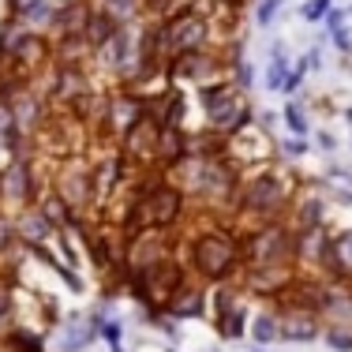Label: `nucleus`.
<instances>
[{
	"instance_id": "f8f14e48",
	"label": "nucleus",
	"mask_w": 352,
	"mask_h": 352,
	"mask_svg": "<svg viewBox=\"0 0 352 352\" xmlns=\"http://www.w3.org/2000/svg\"><path fill=\"white\" fill-rule=\"evenodd\" d=\"M8 102H12V113H15V128H19V135H38V128L45 124V98L38 94L30 82H23V87H15L12 94H8Z\"/></svg>"
},
{
	"instance_id": "c9c22d12",
	"label": "nucleus",
	"mask_w": 352,
	"mask_h": 352,
	"mask_svg": "<svg viewBox=\"0 0 352 352\" xmlns=\"http://www.w3.org/2000/svg\"><path fill=\"white\" fill-rule=\"evenodd\" d=\"M232 82H236L240 90H248L251 82H255V75H251V64H248V60H232Z\"/></svg>"
},
{
	"instance_id": "58836bf2",
	"label": "nucleus",
	"mask_w": 352,
	"mask_h": 352,
	"mask_svg": "<svg viewBox=\"0 0 352 352\" xmlns=\"http://www.w3.org/2000/svg\"><path fill=\"white\" fill-rule=\"evenodd\" d=\"M345 27V8H330V12H326V30H341Z\"/></svg>"
},
{
	"instance_id": "dca6fc26",
	"label": "nucleus",
	"mask_w": 352,
	"mask_h": 352,
	"mask_svg": "<svg viewBox=\"0 0 352 352\" xmlns=\"http://www.w3.org/2000/svg\"><path fill=\"white\" fill-rule=\"evenodd\" d=\"M173 79H214L221 72V56H214L210 49H195V53H180L173 60H165Z\"/></svg>"
},
{
	"instance_id": "2f4dec72",
	"label": "nucleus",
	"mask_w": 352,
	"mask_h": 352,
	"mask_svg": "<svg viewBox=\"0 0 352 352\" xmlns=\"http://www.w3.org/2000/svg\"><path fill=\"white\" fill-rule=\"evenodd\" d=\"M102 8H105L109 15H116V19L131 23V15L142 8V0H102Z\"/></svg>"
},
{
	"instance_id": "4468645a",
	"label": "nucleus",
	"mask_w": 352,
	"mask_h": 352,
	"mask_svg": "<svg viewBox=\"0 0 352 352\" xmlns=\"http://www.w3.org/2000/svg\"><path fill=\"white\" fill-rule=\"evenodd\" d=\"M281 341H296V345H311L315 338H322V318L311 307H292L281 304Z\"/></svg>"
},
{
	"instance_id": "4c0bfd02",
	"label": "nucleus",
	"mask_w": 352,
	"mask_h": 352,
	"mask_svg": "<svg viewBox=\"0 0 352 352\" xmlns=\"http://www.w3.org/2000/svg\"><path fill=\"white\" fill-rule=\"evenodd\" d=\"M285 157H304L307 154V142H304V135H292V139H285Z\"/></svg>"
},
{
	"instance_id": "1a4fd4ad",
	"label": "nucleus",
	"mask_w": 352,
	"mask_h": 352,
	"mask_svg": "<svg viewBox=\"0 0 352 352\" xmlns=\"http://www.w3.org/2000/svg\"><path fill=\"white\" fill-rule=\"evenodd\" d=\"M157 131H162V124L154 120V116H142L135 120L128 131L120 135V154L128 157L131 165H150L157 162Z\"/></svg>"
},
{
	"instance_id": "412c9836",
	"label": "nucleus",
	"mask_w": 352,
	"mask_h": 352,
	"mask_svg": "<svg viewBox=\"0 0 352 352\" xmlns=\"http://www.w3.org/2000/svg\"><path fill=\"white\" fill-rule=\"evenodd\" d=\"M184 154H188V135L180 131V124H162V131H157V165L173 169Z\"/></svg>"
},
{
	"instance_id": "bb28decb",
	"label": "nucleus",
	"mask_w": 352,
	"mask_h": 352,
	"mask_svg": "<svg viewBox=\"0 0 352 352\" xmlns=\"http://www.w3.org/2000/svg\"><path fill=\"white\" fill-rule=\"evenodd\" d=\"M281 116H285V124H289V131H292V135H307V131H311V120H307V109H304V102H285Z\"/></svg>"
},
{
	"instance_id": "f03ea898",
	"label": "nucleus",
	"mask_w": 352,
	"mask_h": 352,
	"mask_svg": "<svg viewBox=\"0 0 352 352\" xmlns=\"http://www.w3.org/2000/svg\"><path fill=\"white\" fill-rule=\"evenodd\" d=\"M199 102H203V113H206V120H210V128L217 131V135H236V131L251 128V120H255L244 90H240L236 82H229V79L203 82Z\"/></svg>"
},
{
	"instance_id": "a211bd4d",
	"label": "nucleus",
	"mask_w": 352,
	"mask_h": 352,
	"mask_svg": "<svg viewBox=\"0 0 352 352\" xmlns=\"http://www.w3.org/2000/svg\"><path fill=\"white\" fill-rule=\"evenodd\" d=\"M56 4L60 0H19L15 8H8V15H15L23 27L38 30V34H49L53 19H56Z\"/></svg>"
},
{
	"instance_id": "e433bc0d",
	"label": "nucleus",
	"mask_w": 352,
	"mask_h": 352,
	"mask_svg": "<svg viewBox=\"0 0 352 352\" xmlns=\"http://www.w3.org/2000/svg\"><path fill=\"white\" fill-rule=\"evenodd\" d=\"M8 322H12V296L8 289H0V338L8 333Z\"/></svg>"
},
{
	"instance_id": "2eb2a0df",
	"label": "nucleus",
	"mask_w": 352,
	"mask_h": 352,
	"mask_svg": "<svg viewBox=\"0 0 352 352\" xmlns=\"http://www.w3.org/2000/svg\"><path fill=\"white\" fill-rule=\"evenodd\" d=\"M56 191L64 195V203L72 206V210H87V206H94V184H90V169L87 165H64L60 176H56Z\"/></svg>"
},
{
	"instance_id": "c756f323",
	"label": "nucleus",
	"mask_w": 352,
	"mask_h": 352,
	"mask_svg": "<svg viewBox=\"0 0 352 352\" xmlns=\"http://www.w3.org/2000/svg\"><path fill=\"white\" fill-rule=\"evenodd\" d=\"M322 341L333 352H352V330L349 326H322Z\"/></svg>"
},
{
	"instance_id": "39448f33",
	"label": "nucleus",
	"mask_w": 352,
	"mask_h": 352,
	"mask_svg": "<svg viewBox=\"0 0 352 352\" xmlns=\"http://www.w3.org/2000/svg\"><path fill=\"white\" fill-rule=\"evenodd\" d=\"M289 203H292L289 184H285L281 176H274V173H263L251 184H244V188H240V199H236L240 210L263 217V221H278V217L289 210Z\"/></svg>"
},
{
	"instance_id": "a18cd8bd",
	"label": "nucleus",
	"mask_w": 352,
	"mask_h": 352,
	"mask_svg": "<svg viewBox=\"0 0 352 352\" xmlns=\"http://www.w3.org/2000/svg\"><path fill=\"white\" fill-rule=\"evenodd\" d=\"M169 352H176V349H169Z\"/></svg>"
},
{
	"instance_id": "a878e982",
	"label": "nucleus",
	"mask_w": 352,
	"mask_h": 352,
	"mask_svg": "<svg viewBox=\"0 0 352 352\" xmlns=\"http://www.w3.org/2000/svg\"><path fill=\"white\" fill-rule=\"evenodd\" d=\"M322 217H326L322 199H304V203H296V229H315V225H322Z\"/></svg>"
},
{
	"instance_id": "c03bdc74",
	"label": "nucleus",
	"mask_w": 352,
	"mask_h": 352,
	"mask_svg": "<svg viewBox=\"0 0 352 352\" xmlns=\"http://www.w3.org/2000/svg\"><path fill=\"white\" fill-rule=\"evenodd\" d=\"M345 12H352V4H349V8H345Z\"/></svg>"
},
{
	"instance_id": "37998d69",
	"label": "nucleus",
	"mask_w": 352,
	"mask_h": 352,
	"mask_svg": "<svg viewBox=\"0 0 352 352\" xmlns=\"http://www.w3.org/2000/svg\"><path fill=\"white\" fill-rule=\"evenodd\" d=\"M15 4H19V0H8V8H15Z\"/></svg>"
},
{
	"instance_id": "cd10ccee",
	"label": "nucleus",
	"mask_w": 352,
	"mask_h": 352,
	"mask_svg": "<svg viewBox=\"0 0 352 352\" xmlns=\"http://www.w3.org/2000/svg\"><path fill=\"white\" fill-rule=\"evenodd\" d=\"M4 349L8 352H45L38 333H27V330H8L4 333Z\"/></svg>"
},
{
	"instance_id": "ddd939ff",
	"label": "nucleus",
	"mask_w": 352,
	"mask_h": 352,
	"mask_svg": "<svg viewBox=\"0 0 352 352\" xmlns=\"http://www.w3.org/2000/svg\"><path fill=\"white\" fill-rule=\"evenodd\" d=\"M296 281V263H270V266H248L244 270V285L258 296L278 300L289 285Z\"/></svg>"
},
{
	"instance_id": "0eeeda50",
	"label": "nucleus",
	"mask_w": 352,
	"mask_h": 352,
	"mask_svg": "<svg viewBox=\"0 0 352 352\" xmlns=\"http://www.w3.org/2000/svg\"><path fill=\"white\" fill-rule=\"evenodd\" d=\"M142 116H146V98H139L135 90L128 87V90H120V94L105 98L102 116H98V128H102L109 139H120L131 124L142 120Z\"/></svg>"
},
{
	"instance_id": "f257e3e1",
	"label": "nucleus",
	"mask_w": 352,
	"mask_h": 352,
	"mask_svg": "<svg viewBox=\"0 0 352 352\" xmlns=\"http://www.w3.org/2000/svg\"><path fill=\"white\" fill-rule=\"evenodd\" d=\"M188 255H191V270L203 281H225V278H232V270L244 266V248L225 229L195 232V240L188 244Z\"/></svg>"
},
{
	"instance_id": "5701e85b",
	"label": "nucleus",
	"mask_w": 352,
	"mask_h": 352,
	"mask_svg": "<svg viewBox=\"0 0 352 352\" xmlns=\"http://www.w3.org/2000/svg\"><path fill=\"white\" fill-rule=\"evenodd\" d=\"M251 341L255 345H274V341H281V318L278 311H258L255 322H251Z\"/></svg>"
},
{
	"instance_id": "7ed1b4c3",
	"label": "nucleus",
	"mask_w": 352,
	"mask_h": 352,
	"mask_svg": "<svg viewBox=\"0 0 352 352\" xmlns=\"http://www.w3.org/2000/svg\"><path fill=\"white\" fill-rule=\"evenodd\" d=\"M214 38V19L199 8H180L176 15L157 23V49L165 60L180 53H195V49H210Z\"/></svg>"
},
{
	"instance_id": "6e6552de",
	"label": "nucleus",
	"mask_w": 352,
	"mask_h": 352,
	"mask_svg": "<svg viewBox=\"0 0 352 352\" xmlns=\"http://www.w3.org/2000/svg\"><path fill=\"white\" fill-rule=\"evenodd\" d=\"M0 203H15V206H34L38 203L34 162H30V157L12 154V162L0 169Z\"/></svg>"
},
{
	"instance_id": "79ce46f5",
	"label": "nucleus",
	"mask_w": 352,
	"mask_h": 352,
	"mask_svg": "<svg viewBox=\"0 0 352 352\" xmlns=\"http://www.w3.org/2000/svg\"><path fill=\"white\" fill-rule=\"evenodd\" d=\"M338 203H345V206H352V188H341V191H338Z\"/></svg>"
},
{
	"instance_id": "ea45409f",
	"label": "nucleus",
	"mask_w": 352,
	"mask_h": 352,
	"mask_svg": "<svg viewBox=\"0 0 352 352\" xmlns=\"http://www.w3.org/2000/svg\"><path fill=\"white\" fill-rule=\"evenodd\" d=\"M330 176H338V180L352 184V169H349V165H330Z\"/></svg>"
},
{
	"instance_id": "20e7f679",
	"label": "nucleus",
	"mask_w": 352,
	"mask_h": 352,
	"mask_svg": "<svg viewBox=\"0 0 352 352\" xmlns=\"http://www.w3.org/2000/svg\"><path fill=\"white\" fill-rule=\"evenodd\" d=\"M173 240H169V229H150V225H142V229L128 232V240H124V258H120V270L128 281H139L142 274H150L157 263H165V258H173Z\"/></svg>"
},
{
	"instance_id": "4be33fe9",
	"label": "nucleus",
	"mask_w": 352,
	"mask_h": 352,
	"mask_svg": "<svg viewBox=\"0 0 352 352\" xmlns=\"http://www.w3.org/2000/svg\"><path fill=\"white\" fill-rule=\"evenodd\" d=\"M38 210L45 214V221L53 225V229H72V221H75V210L64 203L60 191H45V195H38Z\"/></svg>"
},
{
	"instance_id": "9d476101",
	"label": "nucleus",
	"mask_w": 352,
	"mask_h": 352,
	"mask_svg": "<svg viewBox=\"0 0 352 352\" xmlns=\"http://www.w3.org/2000/svg\"><path fill=\"white\" fill-rule=\"evenodd\" d=\"M124 173H128V157L124 154H105L90 165V184H94V206L98 210H105L116 199V191H120V184H124Z\"/></svg>"
},
{
	"instance_id": "423d86ee",
	"label": "nucleus",
	"mask_w": 352,
	"mask_h": 352,
	"mask_svg": "<svg viewBox=\"0 0 352 352\" xmlns=\"http://www.w3.org/2000/svg\"><path fill=\"white\" fill-rule=\"evenodd\" d=\"M240 248H244V266L296 263V240L278 221H263V229H255L248 240H240Z\"/></svg>"
},
{
	"instance_id": "f3484780",
	"label": "nucleus",
	"mask_w": 352,
	"mask_h": 352,
	"mask_svg": "<svg viewBox=\"0 0 352 352\" xmlns=\"http://www.w3.org/2000/svg\"><path fill=\"white\" fill-rule=\"evenodd\" d=\"M292 240H296V263L318 266V270H322L326 255H330V248H333V236L326 232V225H315V229H296V232H292Z\"/></svg>"
},
{
	"instance_id": "6ab92c4d",
	"label": "nucleus",
	"mask_w": 352,
	"mask_h": 352,
	"mask_svg": "<svg viewBox=\"0 0 352 352\" xmlns=\"http://www.w3.org/2000/svg\"><path fill=\"white\" fill-rule=\"evenodd\" d=\"M53 225L45 221V214L38 210V203L34 206H27L19 217H15V236L19 240H27V248H34V244H45L49 236H53Z\"/></svg>"
},
{
	"instance_id": "473e14b6",
	"label": "nucleus",
	"mask_w": 352,
	"mask_h": 352,
	"mask_svg": "<svg viewBox=\"0 0 352 352\" xmlns=\"http://www.w3.org/2000/svg\"><path fill=\"white\" fill-rule=\"evenodd\" d=\"M281 4H285V0H258V4H255V23H258V27H270V23L281 15Z\"/></svg>"
},
{
	"instance_id": "c85d7f7f",
	"label": "nucleus",
	"mask_w": 352,
	"mask_h": 352,
	"mask_svg": "<svg viewBox=\"0 0 352 352\" xmlns=\"http://www.w3.org/2000/svg\"><path fill=\"white\" fill-rule=\"evenodd\" d=\"M94 333H102L94 322H90V326L87 322H72V333H68V341H64L60 352H82L90 341H94Z\"/></svg>"
},
{
	"instance_id": "72a5a7b5",
	"label": "nucleus",
	"mask_w": 352,
	"mask_h": 352,
	"mask_svg": "<svg viewBox=\"0 0 352 352\" xmlns=\"http://www.w3.org/2000/svg\"><path fill=\"white\" fill-rule=\"evenodd\" d=\"M330 8H333V0H307V4L300 8V15H304L307 23H322Z\"/></svg>"
},
{
	"instance_id": "7c9ffc66",
	"label": "nucleus",
	"mask_w": 352,
	"mask_h": 352,
	"mask_svg": "<svg viewBox=\"0 0 352 352\" xmlns=\"http://www.w3.org/2000/svg\"><path fill=\"white\" fill-rule=\"evenodd\" d=\"M307 68H311V64H307V56H300V60L289 68V75H285V82H281V94H296V90L304 87V79H307Z\"/></svg>"
},
{
	"instance_id": "aec40b11",
	"label": "nucleus",
	"mask_w": 352,
	"mask_h": 352,
	"mask_svg": "<svg viewBox=\"0 0 352 352\" xmlns=\"http://www.w3.org/2000/svg\"><path fill=\"white\" fill-rule=\"evenodd\" d=\"M203 307H206V296L199 289H191V285H184L180 292H173L169 300H165V307L162 311L173 318V322H180V318H199L203 315Z\"/></svg>"
},
{
	"instance_id": "a19ab883",
	"label": "nucleus",
	"mask_w": 352,
	"mask_h": 352,
	"mask_svg": "<svg viewBox=\"0 0 352 352\" xmlns=\"http://www.w3.org/2000/svg\"><path fill=\"white\" fill-rule=\"evenodd\" d=\"M315 142H318L322 150H333V146H338V139H333L330 131H318V139H315Z\"/></svg>"
},
{
	"instance_id": "9b49d317",
	"label": "nucleus",
	"mask_w": 352,
	"mask_h": 352,
	"mask_svg": "<svg viewBox=\"0 0 352 352\" xmlns=\"http://www.w3.org/2000/svg\"><path fill=\"white\" fill-rule=\"evenodd\" d=\"M318 318H322V326H349L352 330V289L341 281H318Z\"/></svg>"
},
{
	"instance_id": "393cba45",
	"label": "nucleus",
	"mask_w": 352,
	"mask_h": 352,
	"mask_svg": "<svg viewBox=\"0 0 352 352\" xmlns=\"http://www.w3.org/2000/svg\"><path fill=\"white\" fill-rule=\"evenodd\" d=\"M0 146H4L8 154H19V146H23V135H19V128H15V113H12V102H8V98H0Z\"/></svg>"
},
{
	"instance_id": "b1692460",
	"label": "nucleus",
	"mask_w": 352,
	"mask_h": 352,
	"mask_svg": "<svg viewBox=\"0 0 352 352\" xmlns=\"http://www.w3.org/2000/svg\"><path fill=\"white\" fill-rule=\"evenodd\" d=\"M289 68H292V60H289V53H285V45H281V41H274V45H270V60H266V90H281Z\"/></svg>"
},
{
	"instance_id": "f704fd0d",
	"label": "nucleus",
	"mask_w": 352,
	"mask_h": 352,
	"mask_svg": "<svg viewBox=\"0 0 352 352\" xmlns=\"http://www.w3.org/2000/svg\"><path fill=\"white\" fill-rule=\"evenodd\" d=\"M333 251H338V258L345 263V270H352V229H345L341 236H333Z\"/></svg>"
}]
</instances>
